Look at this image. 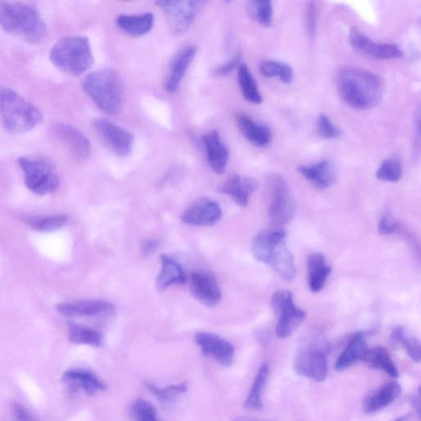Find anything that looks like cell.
<instances>
[{"instance_id":"4316f807","label":"cell","mask_w":421,"mask_h":421,"mask_svg":"<svg viewBox=\"0 0 421 421\" xmlns=\"http://www.w3.org/2000/svg\"><path fill=\"white\" fill-rule=\"evenodd\" d=\"M367 350L368 347H367L365 334L358 333L354 335L341 356L336 361L335 370L342 371L363 361Z\"/></svg>"},{"instance_id":"f35d334b","label":"cell","mask_w":421,"mask_h":421,"mask_svg":"<svg viewBox=\"0 0 421 421\" xmlns=\"http://www.w3.org/2000/svg\"><path fill=\"white\" fill-rule=\"evenodd\" d=\"M146 388L154 394L160 402H170L180 396V394L185 393L188 387L186 383H183L176 385H171V386L165 388H159L156 385L147 382Z\"/></svg>"},{"instance_id":"6da1fadb","label":"cell","mask_w":421,"mask_h":421,"mask_svg":"<svg viewBox=\"0 0 421 421\" xmlns=\"http://www.w3.org/2000/svg\"><path fill=\"white\" fill-rule=\"evenodd\" d=\"M336 85L342 99L356 110H368L378 106L383 95L381 78L357 67H344L336 76Z\"/></svg>"},{"instance_id":"f546056e","label":"cell","mask_w":421,"mask_h":421,"mask_svg":"<svg viewBox=\"0 0 421 421\" xmlns=\"http://www.w3.org/2000/svg\"><path fill=\"white\" fill-rule=\"evenodd\" d=\"M119 28L132 37H142L151 30L154 16L151 13L136 15H119L116 19Z\"/></svg>"},{"instance_id":"5bb4252c","label":"cell","mask_w":421,"mask_h":421,"mask_svg":"<svg viewBox=\"0 0 421 421\" xmlns=\"http://www.w3.org/2000/svg\"><path fill=\"white\" fill-rule=\"evenodd\" d=\"M190 290L198 301L207 307H215L222 299V290L212 273L195 272L190 276Z\"/></svg>"},{"instance_id":"74e56055","label":"cell","mask_w":421,"mask_h":421,"mask_svg":"<svg viewBox=\"0 0 421 421\" xmlns=\"http://www.w3.org/2000/svg\"><path fill=\"white\" fill-rule=\"evenodd\" d=\"M402 174L401 161L397 156L384 160L378 169L376 176L379 180L387 182H397Z\"/></svg>"},{"instance_id":"603a6c76","label":"cell","mask_w":421,"mask_h":421,"mask_svg":"<svg viewBox=\"0 0 421 421\" xmlns=\"http://www.w3.org/2000/svg\"><path fill=\"white\" fill-rule=\"evenodd\" d=\"M236 122L246 140L255 147H265L271 142L272 133L267 125L259 124L243 113L236 115Z\"/></svg>"},{"instance_id":"cb8c5ba5","label":"cell","mask_w":421,"mask_h":421,"mask_svg":"<svg viewBox=\"0 0 421 421\" xmlns=\"http://www.w3.org/2000/svg\"><path fill=\"white\" fill-rule=\"evenodd\" d=\"M402 388L397 382H389L369 394L364 402L367 414H373L390 405L400 396Z\"/></svg>"},{"instance_id":"1f68e13d","label":"cell","mask_w":421,"mask_h":421,"mask_svg":"<svg viewBox=\"0 0 421 421\" xmlns=\"http://www.w3.org/2000/svg\"><path fill=\"white\" fill-rule=\"evenodd\" d=\"M238 82L242 95L253 104H261L263 97L258 90V84L255 81L249 67L242 64L238 68Z\"/></svg>"},{"instance_id":"d4e9b609","label":"cell","mask_w":421,"mask_h":421,"mask_svg":"<svg viewBox=\"0 0 421 421\" xmlns=\"http://www.w3.org/2000/svg\"><path fill=\"white\" fill-rule=\"evenodd\" d=\"M161 270L156 279V288L163 291L173 285H183L187 276L181 264L174 258L163 254L160 256Z\"/></svg>"},{"instance_id":"484cf974","label":"cell","mask_w":421,"mask_h":421,"mask_svg":"<svg viewBox=\"0 0 421 421\" xmlns=\"http://www.w3.org/2000/svg\"><path fill=\"white\" fill-rule=\"evenodd\" d=\"M63 381L77 385L83 388L88 395L104 391L106 389V384L97 377L92 372L83 369H71L65 372L63 375Z\"/></svg>"},{"instance_id":"c3c4849f","label":"cell","mask_w":421,"mask_h":421,"mask_svg":"<svg viewBox=\"0 0 421 421\" xmlns=\"http://www.w3.org/2000/svg\"><path fill=\"white\" fill-rule=\"evenodd\" d=\"M411 404L414 406V408L418 411V413L420 415V393L418 396H413L411 397Z\"/></svg>"},{"instance_id":"e575fe53","label":"cell","mask_w":421,"mask_h":421,"mask_svg":"<svg viewBox=\"0 0 421 421\" xmlns=\"http://www.w3.org/2000/svg\"><path fill=\"white\" fill-rule=\"evenodd\" d=\"M259 70L264 77L279 79L281 82L286 84L292 82L294 79L292 69L285 63L274 60L263 61Z\"/></svg>"},{"instance_id":"bcb514c9","label":"cell","mask_w":421,"mask_h":421,"mask_svg":"<svg viewBox=\"0 0 421 421\" xmlns=\"http://www.w3.org/2000/svg\"><path fill=\"white\" fill-rule=\"evenodd\" d=\"M13 415L15 421H38L24 406L17 403L13 406Z\"/></svg>"},{"instance_id":"ac0fdd59","label":"cell","mask_w":421,"mask_h":421,"mask_svg":"<svg viewBox=\"0 0 421 421\" xmlns=\"http://www.w3.org/2000/svg\"><path fill=\"white\" fill-rule=\"evenodd\" d=\"M258 182L254 178L233 174L220 188L222 194L230 196L240 207H246L249 197L257 190Z\"/></svg>"},{"instance_id":"d6986e66","label":"cell","mask_w":421,"mask_h":421,"mask_svg":"<svg viewBox=\"0 0 421 421\" xmlns=\"http://www.w3.org/2000/svg\"><path fill=\"white\" fill-rule=\"evenodd\" d=\"M203 143L210 168L215 173L222 174L226 171L229 160V150L216 131L203 138Z\"/></svg>"},{"instance_id":"44dd1931","label":"cell","mask_w":421,"mask_h":421,"mask_svg":"<svg viewBox=\"0 0 421 421\" xmlns=\"http://www.w3.org/2000/svg\"><path fill=\"white\" fill-rule=\"evenodd\" d=\"M298 172L317 189H328L337 179V172L330 160H324L311 165H301Z\"/></svg>"},{"instance_id":"4fadbf2b","label":"cell","mask_w":421,"mask_h":421,"mask_svg":"<svg viewBox=\"0 0 421 421\" xmlns=\"http://www.w3.org/2000/svg\"><path fill=\"white\" fill-rule=\"evenodd\" d=\"M349 42L356 51L375 59H398L403 52L395 44H381L373 42L357 28H352L349 33Z\"/></svg>"},{"instance_id":"83f0119b","label":"cell","mask_w":421,"mask_h":421,"mask_svg":"<svg viewBox=\"0 0 421 421\" xmlns=\"http://www.w3.org/2000/svg\"><path fill=\"white\" fill-rule=\"evenodd\" d=\"M308 285L313 292H319L324 288L331 273V267L325 262L322 254H313L308 258Z\"/></svg>"},{"instance_id":"30bf717a","label":"cell","mask_w":421,"mask_h":421,"mask_svg":"<svg viewBox=\"0 0 421 421\" xmlns=\"http://www.w3.org/2000/svg\"><path fill=\"white\" fill-rule=\"evenodd\" d=\"M19 163L25 174L26 185L35 194L47 195L59 186V179L44 161L21 158Z\"/></svg>"},{"instance_id":"7402d4cb","label":"cell","mask_w":421,"mask_h":421,"mask_svg":"<svg viewBox=\"0 0 421 421\" xmlns=\"http://www.w3.org/2000/svg\"><path fill=\"white\" fill-rule=\"evenodd\" d=\"M281 279L288 281H292L297 275L294 257L286 246L285 239L273 246L270 251L268 263Z\"/></svg>"},{"instance_id":"d590c367","label":"cell","mask_w":421,"mask_h":421,"mask_svg":"<svg viewBox=\"0 0 421 421\" xmlns=\"http://www.w3.org/2000/svg\"><path fill=\"white\" fill-rule=\"evenodd\" d=\"M392 338L393 341L402 345L411 360L415 363L420 361V343L413 335L407 333L404 327L398 326L393 330Z\"/></svg>"},{"instance_id":"9c48e42d","label":"cell","mask_w":421,"mask_h":421,"mask_svg":"<svg viewBox=\"0 0 421 421\" xmlns=\"http://www.w3.org/2000/svg\"><path fill=\"white\" fill-rule=\"evenodd\" d=\"M167 16L170 31L176 35L189 28L203 7L201 1H158L156 3Z\"/></svg>"},{"instance_id":"7dc6e473","label":"cell","mask_w":421,"mask_h":421,"mask_svg":"<svg viewBox=\"0 0 421 421\" xmlns=\"http://www.w3.org/2000/svg\"><path fill=\"white\" fill-rule=\"evenodd\" d=\"M160 242L158 240H147L142 245V253L149 255L159 248Z\"/></svg>"},{"instance_id":"5b68a950","label":"cell","mask_w":421,"mask_h":421,"mask_svg":"<svg viewBox=\"0 0 421 421\" xmlns=\"http://www.w3.org/2000/svg\"><path fill=\"white\" fill-rule=\"evenodd\" d=\"M50 59L58 69L72 76H80L94 63L90 42L85 37H67L51 49Z\"/></svg>"},{"instance_id":"3957f363","label":"cell","mask_w":421,"mask_h":421,"mask_svg":"<svg viewBox=\"0 0 421 421\" xmlns=\"http://www.w3.org/2000/svg\"><path fill=\"white\" fill-rule=\"evenodd\" d=\"M85 92L106 113L116 115L124 106V86L120 76L113 69L89 74L83 82Z\"/></svg>"},{"instance_id":"4dcf8cb0","label":"cell","mask_w":421,"mask_h":421,"mask_svg":"<svg viewBox=\"0 0 421 421\" xmlns=\"http://www.w3.org/2000/svg\"><path fill=\"white\" fill-rule=\"evenodd\" d=\"M363 361H365L370 368L383 370L393 378H397L399 375L390 354L382 347L368 349L363 358Z\"/></svg>"},{"instance_id":"ba28073f","label":"cell","mask_w":421,"mask_h":421,"mask_svg":"<svg viewBox=\"0 0 421 421\" xmlns=\"http://www.w3.org/2000/svg\"><path fill=\"white\" fill-rule=\"evenodd\" d=\"M294 368L299 374L316 382H322L328 376V360L325 346L320 343L307 345L295 357Z\"/></svg>"},{"instance_id":"277c9868","label":"cell","mask_w":421,"mask_h":421,"mask_svg":"<svg viewBox=\"0 0 421 421\" xmlns=\"http://www.w3.org/2000/svg\"><path fill=\"white\" fill-rule=\"evenodd\" d=\"M0 116L4 128L12 133L30 131L43 119L37 107L8 88L0 89Z\"/></svg>"},{"instance_id":"8992f818","label":"cell","mask_w":421,"mask_h":421,"mask_svg":"<svg viewBox=\"0 0 421 421\" xmlns=\"http://www.w3.org/2000/svg\"><path fill=\"white\" fill-rule=\"evenodd\" d=\"M267 195L268 215L275 225H285L292 220L297 208L288 183L281 174H272L268 176Z\"/></svg>"},{"instance_id":"9a60e30c","label":"cell","mask_w":421,"mask_h":421,"mask_svg":"<svg viewBox=\"0 0 421 421\" xmlns=\"http://www.w3.org/2000/svg\"><path fill=\"white\" fill-rule=\"evenodd\" d=\"M195 341L204 355L213 358L223 366H231L235 356L233 345L219 336L199 331L195 335Z\"/></svg>"},{"instance_id":"ab89813d","label":"cell","mask_w":421,"mask_h":421,"mask_svg":"<svg viewBox=\"0 0 421 421\" xmlns=\"http://www.w3.org/2000/svg\"><path fill=\"white\" fill-rule=\"evenodd\" d=\"M67 222V217L64 215L59 216H51L47 217H34L28 220L29 226L35 230L40 231H52L60 229Z\"/></svg>"},{"instance_id":"e0dca14e","label":"cell","mask_w":421,"mask_h":421,"mask_svg":"<svg viewBox=\"0 0 421 421\" xmlns=\"http://www.w3.org/2000/svg\"><path fill=\"white\" fill-rule=\"evenodd\" d=\"M195 55L196 47L192 44H188L177 51L170 65L167 77L165 79V90L172 93L178 90Z\"/></svg>"},{"instance_id":"836d02e7","label":"cell","mask_w":421,"mask_h":421,"mask_svg":"<svg viewBox=\"0 0 421 421\" xmlns=\"http://www.w3.org/2000/svg\"><path fill=\"white\" fill-rule=\"evenodd\" d=\"M69 338L71 342L88 345L94 347H101L103 345V336L99 331L75 324H69Z\"/></svg>"},{"instance_id":"52a82bcc","label":"cell","mask_w":421,"mask_h":421,"mask_svg":"<svg viewBox=\"0 0 421 421\" xmlns=\"http://www.w3.org/2000/svg\"><path fill=\"white\" fill-rule=\"evenodd\" d=\"M271 304L279 317L276 331L280 338H289L306 319V312L295 306L292 294L290 291H276L272 295Z\"/></svg>"},{"instance_id":"7c38bea8","label":"cell","mask_w":421,"mask_h":421,"mask_svg":"<svg viewBox=\"0 0 421 421\" xmlns=\"http://www.w3.org/2000/svg\"><path fill=\"white\" fill-rule=\"evenodd\" d=\"M222 216L221 206L216 201L201 198L196 200L186 208L181 221L190 226H212Z\"/></svg>"},{"instance_id":"8d00e7d4","label":"cell","mask_w":421,"mask_h":421,"mask_svg":"<svg viewBox=\"0 0 421 421\" xmlns=\"http://www.w3.org/2000/svg\"><path fill=\"white\" fill-rule=\"evenodd\" d=\"M248 15L264 26H270L273 17L272 3L270 0H254L248 3Z\"/></svg>"},{"instance_id":"f6af8a7d","label":"cell","mask_w":421,"mask_h":421,"mask_svg":"<svg viewBox=\"0 0 421 421\" xmlns=\"http://www.w3.org/2000/svg\"><path fill=\"white\" fill-rule=\"evenodd\" d=\"M397 222L391 216H383L379 223V232L381 235L392 234L397 229Z\"/></svg>"},{"instance_id":"7bdbcfd3","label":"cell","mask_w":421,"mask_h":421,"mask_svg":"<svg viewBox=\"0 0 421 421\" xmlns=\"http://www.w3.org/2000/svg\"><path fill=\"white\" fill-rule=\"evenodd\" d=\"M317 4L315 2H308L306 8V26L310 38L315 37L317 26Z\"/></svg>"},{"instance_id":"7a4b0ae2","label":"cell","mask_w":421,"mask_h":421,"mask_svg":"<svg viewBox=\"0 0 421 421\" xmlns=\"http://www.w3.org/2000/svg\"><path fill=\"white\" fill-rule=\"evenodd\" d=\"M0 26L31 42H39L47 35V26L37 8L22 3L0 1Z\"/></svg>"},{"instance_id":"b9f144b4","label":"cell","mask_w":421,"mask_h":421,"mask_svg":"<svg viewBox=\"0 0 421 421\" xmlns=\"http://www.w3.org/2000/svg\"><path fill=\"white\" fill-rule=\"evenodd\" d=\"M317 131L322 138L326 140L337 138L341 135V131L336 127L328 116L320 115L317 123Z\"/></svg>"},{"instance_id":"60d3db41","label":"cell","mask_w":421,"mask_h":421,"mask_svg":"<svg viewBox=\"0 0 421 421\" xmlns=\"http://www.w3.org/2000/svg\"><path fill=\"white\" fill-rule=\"evenodd\" d=\"M131 415L135 421H160L154 406L143 399L137 400L133 403Z\"/></svg>"},{"instance_id":"f907efd6","label":"cell","mask_w":421,"mask_h":421,"mask_svg":"<svg viewBox=\"0 0 421 421\" xmlns=\"http://www.w3.org/2000/svg\"><path fill=\"white\" fill-rule=\"evenodd\" d=\"M409 416L407 415H404V416H401V418H397V420H394V421H406L407 419H408Z\"/></svg>"},{"instance_id":"ee69618b","label":"cell","mask_w":421,"mask_h":421,"mask_svg":"<svg viewBox=\"0 0 421 421\" xmlns=\"http://www.w3.org/2000/svg\"><path fill=\"white\" fill-rule=\"evenodd\" d=\"M241 56L240 53L231 58L229 61L224 63L220 66L217 67L213 71L215 77L222 78L229 75L234 71L237 67L240 65Z\"/></svg>"},{"instance_id":"8fae6325","label":"cell","mask_w":421,"mask_h":421,"mask_svg":"<svg viewBox=\"0 0 421 421\" xmlns=\"http://www.w3.org/2000/svg\"><path fill=\"white\" fill-rule=\"evenodd\" d=\"M94 128L114 154L124 158L131 154L134 138L133 134L106 119L94 121Z\"/></svg>"},{"instance_id":"d6a6232c","label":"cell","mask_w":421,"mask_h":421,"mask_svg":"<svg viewBox=\"0 0 421 421\" xmlns=\"http://www.w3.org/2000/svg\"><path fill=\"white\" fill-rule=\"evenodd\" d=\"M268 372H270V367H268L267 363H263L261 368H259L247 399L245 402L244 406L245 408L256 411H262L263 409L261 394L267 383Z\"/></svg>"},{"instance_id":"681fc988","label":"cell","mask_w":421,"mask_h":421,"mask_svg":"<svg viewBox=\"0 0 421 421\" xmlns=\"http://www.w3.org/2000/svg\"><path fill=\"white\" fill-rule=\"evenodd\" d=\"M233 421H272V420H263V419L254 418H247V416H240V418H236Z\"/></svg>"},{"instance_id":"2e32d148","label":"cell","mask_w":421,"mask_h":421,"mask_svg":"<svg viewBox=\"0 0 421 421\" xmlns=\"http://www.w3.org/2000/svg\"><path fill=\"white\" fill-rule=\"evenodd\" d=\"M55 133L74 158L83 160L90 155V142L79 129L69 124L60 123L56 125Z\"/></svg>"},{"instance_id":"f1b7e54d","label":"cell","mask_w":421,"mask_h":421,"mask_svg":"<svg viewBox=\"0 0 421 421\" xmlns=\"http://www.w3.org/2000/svg\"><path fill=\"white\" fill-rule=\"evenodd\" d=\"M286 239V233L281 230H264L255 236L252 254L258 261L268 263L272 248L277 242Z\"/></svg>"},{"instance_id":"ffe728a7","label":"cell","mask_w":421,"mask_h":421,"mask_svg":"<svg viewBox=\"0 0 421 421\" xmlns=\"http://www.w3.org/2000/svg\"><path fill=\"white\" fill-rule=\"evenodd\" d=\"M58 311L69 317H91L110 315L115 312V306L102 301H82L58 304Z\"/></svg>"}]
</instances>
